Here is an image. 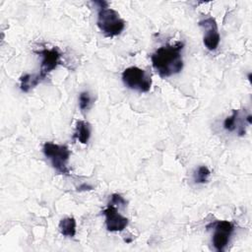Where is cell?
Masks as SVG:
<instances>
[{
  "instance_id": "e0dca14e",
  "label": "cell",
  "mask_w": 252,
  "mask_h": 252,
  "mask_svg": "<svg viewBox=\"0 0 252 252\" xmlns=\"http://www.w3.org/2000/svg\"><path fill=\"white\" fill-rule=\"evenodd\" d=\"M246 121H247V123L248 124H251V115L249 114V115H247V117H246Z\"/></svg>"
},
{
  "instance_id": "52a82bcc",
  "label": "cell",
  "mask_w": 252,
  "mask_h": 252,
  "mask_svg": "<svg viewBox=\"0 0 252 252\" xmlns=\"http://www.w3.org/2000/svg\"><path fill=\"white\" fill-rule=\"evenodd\" d=\"M199 26L204 29L203 42L208 50H216L220 43V33L216 20L213 17H208L199 22Z\"/></svg>"
},
{
  "instance_id": "7c38bea8",
  "label": "cell",
  "mask_w": 252,
  "mask_h": 252,
  "mask_svg": "<svg viewBox=\"0 0 252 252\" xmlns=\"http://www.w3.org/2000/svg\"><path fill=\"white\" fill-rule=\"evenodd\" d=\"M20 88L24 93H28L31 89H33L38 85L34 75L26 74L20 78Z\"/></svg>"
},
{
  "instance_id": "2e32d148",
  "label": "cell",
  "mask_w": 252,
  "mask_h": 252,
  "mask_svg": "<svg viewBox=\"0 0 252 252\" xmlns=\"http://www.w3.org/2000/svg\"><path fill=\"white\" fill-rule=\"evenodd\" d=\"M92 189H93V187L90 185H87V184H83L77 188L78 191H85V190H92Z\"/></svg>"
},
{
  "instance_id": "9a60e30c",
  "label": "cell",
  "mask_w": 252,
  "mask_h": 252,
  "mask_svg": "<svg viewBox=\"0 0 252 252\" xmlns=\"http://www.w3.org/2000/svg\"><path fill=\"white\" fill-rule=\"evenodd\" d=\"M109 204L125 206V205H126V201H125L124 198H123L122 196H120L119 194H112V195H111V202H110Z\"/></svg>"
},
{
  "instance_id": "5bb4252c",
  "label": "cell",
  "mask_w": 252,
  "mask_h": 252,
  "mask_svg": "<svg viewBox=\"0 0 252 252\" xmlns=\"http://www.w3.org/2000/svg\"><path fill=\"white\" fill-rule=\"evenodd\" d=\"M92 96L90 94L89 92H82L79 95V106L81 108V110L85 111L87 109H89L92 105Z\"/></svg>"
},
{
  "instance_id": "8fae6325",
  "label": "cell",
  "mask_w": 252,
  "mask_h": 252,
  "mask_svg": "<svg viewBox=\"0 0 252 252\" xmlns=\"http://www.w3.org/2000/svg\"><path fill=\"white\" fill-rule=\"evenodd\" d=\"M59 230L62 235L73 237L76 234V220L74 218H64L59 222Z\"/></svg>"
},
{
  "instance_id": "7a4b0ae2",
  "label": "cell",
  "mask_w": 252,
  "mask_h": 252,
  "mask_svg": "<svg viewBox=\"0 0 252 252\" xmlns=\"http://www.w3.org/2000/svg\"><path fill=\"white\" fill-rule=\"evenodd\" d=\"M96 25L106 37L120 34L125 28V22L118 12L108 7L98 9Z\"/></svg>"
},
{
  "instance_id": "6da1fadb",
  "label": "cell",
  "mask_w": 252,
  "mask_h": 252,
  "mask_svg": "<svg viewBox=\"0 0 252 252\" xmlns=\"http://www.w3.org/2000/svg\"><path fill=\"white\" fill-rule=\"evenodd\" d=\"M184 43L177 41L158 48L151 57L153 67L161 78H167L179 73L183 68L181 51Z\"/></svg>"
},
{
  "instance_id": "4fadbf2b",
  "label": "cell",
  "mask_w": 252,
  "mask_h": 252,
  "mask_svg": "<svg viewBox=\"0 0 252 252\" xmlns=\"http://www.w3.org/2000/svg\"><path fill=\"white\" fill-rule=\"evenodd\" d=\"M210 174L209 168L205 165H201L194 171V181L196 183H206L209 180Z\"/></svg>"
},
{
  "instance_id": "30bf717a",
  "label": "cell",
  "mask_w": 252,
  "mask_h": 252,
  "mask_svg": "<svg viewBox=\"0 0 252 252\" xmlns=\"http://www.w3.org/2000/svg\"><path fill=\"white\" fill-rule=\"evenodd\" d=\"M74 139H77L82 144H87L91 137V126L84 120H78L76 123V130Z\"/></svg>"
},
{
  "instance_id": "5b68a950",
  "label": "cell",
  "mask_w": 252,
  "mask_h": 252,
  "mask_svg": "<svg viewBox=\"0 0 252 252\" xmlns=\"http://www.w3.org/2000/svg\"><path fill=\"white\" fill-rule=\"evenodd\" d=\"M210 225L214 227L213 245L217 251L222 252L228 244L229 238L234 230V225L228 220H218Z\"/></svg>"
},
{
  "instance_id": "ba28073f",
  "label": "cell",
  "mask_w": 252,
  "mask_h": 252,
  "mask_svg": "<svg viewBox=\"0 0 252 252\" xmlns=\"http://www.w3.org/2000/svg\"><path fill=\"white\" fill-rule=\"evenodd\" d=\"M102 214L105 217V224L108 231H122L128 225V219L121 216L112 204H108Z\"/></svg>"
},
{
  "instance_id": "9c48e42d",
  "label": "cell",
  "mask_w": 252,
  "mask_h": 252,
  "mask_svg": "<svg viewBox=\"0 0 252 252\" xmlns=\"http://www.w3.org/2000/svg\"><path fill=\"white\" fill-rule=\"evenodd\" d=\"M239 110L234 109L232 111V114L228 117H226L223 121V127L226 131L232 132L237 128V133L239 136H242L245 134V129L242 124V122L239 121Z\"/></svg>"
},
{
  "instance_id": "277c9868",
  "label": "cell",
  "mask_w": 252,
  "mask_h": 252,
  "mask_svg": "<svg viewBox=\"0 0 252 252\" xmlns=\"http://www.w3.org/2000/svg\"><path fill=\"white\" fill-rule=\"evenodd\" d=\"M122 81L124 85L139 93H147L152 86V79L143 69L132 66L126 68L122 73Z\"/></svg>"
},
{
  "instance_id": "8992f818",
  "label": "cell",
  "mask_w": 252,
  "mask_h": 252,
  "mask_svg": "<svg viewBox=\"0 0 252 252\" xmlns=\"http://www.w3.org/2000/svg\"><path fill=\"white\" fill-rule=\"evenodd\" d=\"M36 54H39L42 57L39 73L35 75V78L38 83L43 81L48 73H50L52 70H54L59 64H60V57L61 54L58 51L56 47H53L51 49H42L38 51H34Z\"/></svg>"
},
{
  "instance_id": "3957f363",
  "label": "cell",
  "mask_w": 252,
  "mask_h": 252,
  "mask_svg": "<svg viewBox=\"0 0 252 252\" xmlns=\"http://www.w3.org/2000/svg\"><path fill=\"white\" fill-rule=\"evenodd\" d=\"M44 156L50 160L53 168L60 174L69 175L71 170L68 166L70 151L66 146L46 142L42 148Z\"/></svg>"
}]
</instances>
